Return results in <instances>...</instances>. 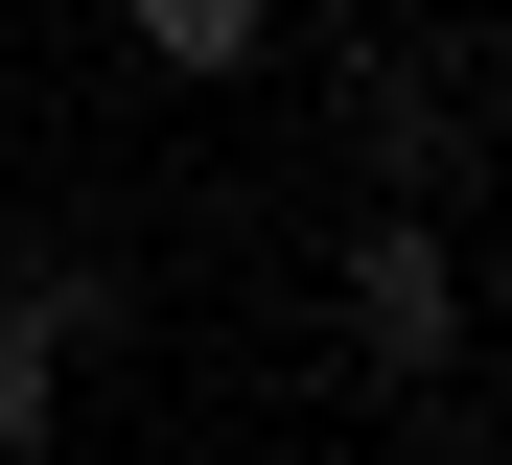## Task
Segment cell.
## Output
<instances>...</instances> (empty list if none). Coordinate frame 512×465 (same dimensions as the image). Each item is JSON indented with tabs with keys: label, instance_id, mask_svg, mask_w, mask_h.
Segmentation results:
<instances>
[{
	"label": "cell",
	"instance_id": "cell-1",
	"mask_svg": "<svg viewBox=\"0 0 512 465\" xmlns=\"http://www.w3.org/2000/svg\"><path fill=\"white\" fill-rule=\"evenodd\" d=\"M326 326H350V372H466V210H419V186H373L350 233H326Z\"/></svg>",
	"mask_w": 512,
	"mask_h": 465
},
{
	"label": "cell",
	"instance_id": "cell-2",
	"mask_svg": "<svg viewBox=\"0 0 512 465\" xmlns=\"http://www.w3.org/2000/svg\"><path fill=\"white\" fill-rule=\"evenodd\" d=\"M326 117H350V186L466 210V70H443V47H396V0H373V24H326Z\"/></svg>",
	"mask_w": 512,
	"mask_h": 465
},
{
	"label": "cell",
	"instance_id": "cell-3",
	"mask_svg": "<svg viewBox=\"0 0 512 465\" xmlns=\"http://www.w3.org/2000/svg\"><path fill=\"white\" fill-rule=\"evenodd\" d=\"M117 326V279H0V465L70 442V349Z\"/></svg>",
	"mask_w": 512,
	"mask_h": 465
},
{
	"label": "cell",
	"instance_id": "cell-4",
	"mask_svg": "<svg viewBox=\"0 0 512 465\" xmlns=\"http://www.w3.org/2000/svg\"><path fill=\"white\" fill-rule=\"evenodd\" d=\"M140 24V70H187V93H233L256 47H280V0H117Z\"/></svg>",
	"mask_w": 512,
	"mask_h": 465
},
{
	"label": "cell",
	"instance_id": "cell-5",
	"mask_svg": "<svg viewBox=\"0 0 512 465\" xmlns=\"http://www.w3.org/2000/svg\"><path fill=\"white\" fill-rule=\"evenodd\" d=\"M466 326H512V210H489V279H466Z\"/></svg>",
	"mask_w": 512,
	"mask_h": 465
},
{
	"label": "cell",
	"instance_id": "cell-6",
	"mask_svg": "<svg viewBox=\"0 0 512 465\" xmlns=\"http://www.w3.org/2000/svg\"><path fill=\"white\" fill-rule=\"evenodd\" d=\"M280 24H373V0H280Z\"/></svg>",
	"mask_w": 512,
	"mask_h": 465
}]
</instances>
